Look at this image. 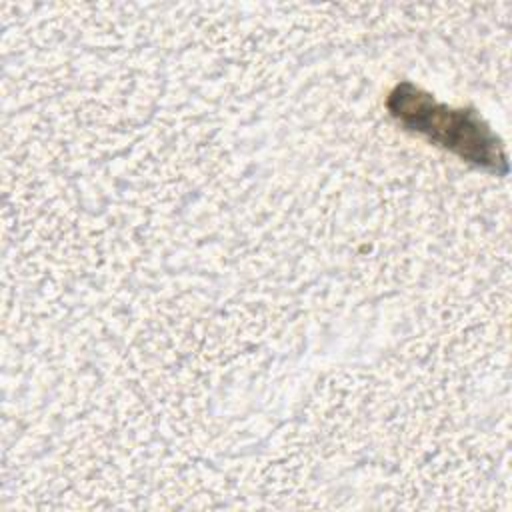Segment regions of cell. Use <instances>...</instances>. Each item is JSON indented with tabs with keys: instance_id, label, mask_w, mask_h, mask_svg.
Wrapping results in <instances>:
<instances>
[{
	"instance_id": "6da1fadb",
	"label": "cell",
	"mask_w": 512,
	"mask_h": 512,
	"mask_svg": "<svg viewBox=\"0 0 512 512\" xmlns=\"http://www.w3.org/2000/svg\"><path fill=\"white\" fill-rule=\"evenodd\" d=\"M388 108L402 126L424 134L464 160L496 174L508 172L502 142L476 110H452L412 82H402L392 90Z\"/></svg>"
}]
</instances>
